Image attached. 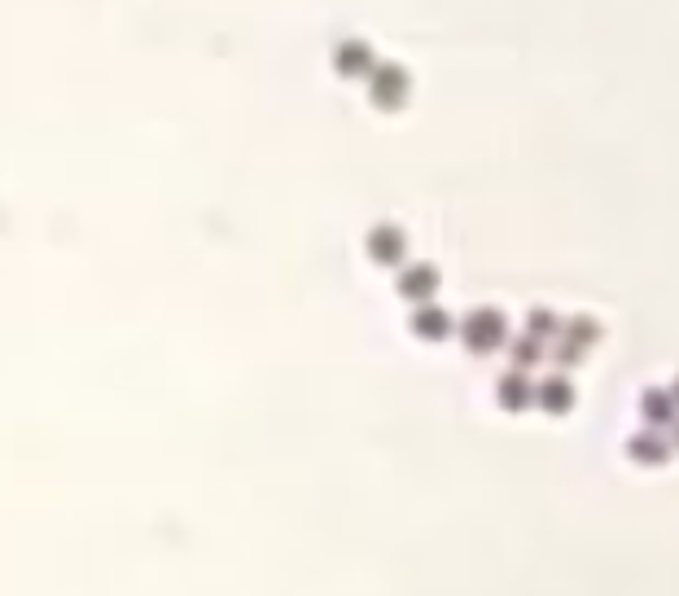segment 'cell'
Returning a JSON list of instances; mask_svg holds the SVG:
<instances>
[{"label":"cell","mask_w":679,"mask_h":596,"mask_svg":"<svg viewBox=\"0 0 679 596\" xmlns=\"http://www.w3.org/2000/svg\"><path fill=\"white\" fill-rule=\"evenodd\" d=\"M601 338V325L596 320H588V316H570V320H561V329H557V347H552V355H557V364H579L583 355L592 351V342Z\"/></svg>","instance_id":"cell-1"},{"label":"cell","mask_w":679,"mask_h":596,"mask_svg":"<svg viewBox=\"0 0 679 596\" xmlns=\"http://www.w3.org/2000/svg\"><path fill=\"white\" fill-rule=\"evenodd\" d=\"M460 338H465L469 351H496L500 342L509 338L504 312H496V307H478V312H469L465 325H460Z\"/></svg>","instance_id":"cell-2"},{"label":"cell","mask_w":679,"mask_h":596,"mask_svg":"<svg viewBox=\"0 0 679 596\" xmlns=\"http://www.w3.org/2000/svg\"><path fill=\"white\" fill-rule=\"evenodd\" d=\"M640 417L649 430H671L679 421V399L666 391V386H649V391L640 395Z\"/></svg>","instance_id":"cell-3"},{"label":"cell","mask_w":679,"mask_h":596,"mask_svg":"<svg viewBox=\"0 0 679 596\" xmlns=\"http://www.w3.org/2000/svg\"><path fill=\"white\" fill-rule=\"evenodd\" d=\"M535 404L548 412V417H566V412L574 408V386L566 373H552L544 377V382L535 386Z\"/></svg>","instance_id":"cell-4"},{"label":"cell","mask_w":679,"mask_h":596,"mask_svg":"<svg viewBox=\"0 0 679 596\" xmlns=\"http://www.w3.org/2000/svg\"><path fill=\"white\" fill-rule=\"evenodd\" d=\"M627 456L636 465H666L671 456V443H666V430H640L627 439Z\"/></svg>","instance_id":"cell-5"},{"label":"cell","mask_w":679,"mask_h":596,"mask_svg":"<svg viewBox=\"0 0 679 596\" xmlns=\"http://www.w3.org/2000/svg\"><path fill=\"white\" fill-rule=\"evenodd\" d=\"M496 399L509 412H526L535 404V382L526 377V369H513V373H504L500 377V386H496Z\"/></svg>","instance_id":"cell-6"},{"label":"cell","mask_w":679,"mask_h":596,"mask_svg":"<svg viewBox=\"0 0 679 596\" xmlns=\"http://www.w3.org/2000/svg\"><path fill=\"white\" fill-rule=\"evenodd\" d=\"M368 246H373V259H377V263H395L399 255H404V233H399V228H377Z\"/></svg>","instance_id":"cell-7"},{"label":"cell","mask_w":679,"mask_h":596,"mask_svg":"<svg viewBox=\"0 0 679 596\" xmlns=\"http://www.w3.org/2000/svg\"><path fill=\"white\" fill-rule=\"evenodd\" d=\"M544 355H548V347H544V338H535V334H522L513 342V364L517 369H535Z\"/></svg>","instance_id":"cell-8"},{"label":"cell","mask_w":679,"mask_h":596,"mask_svg":"<svg viewBox=\"0 0 679 596\" xmlns=\"http://www.w3.org/2000/svg\"><path fill=\"white\" fill-rule=\"evenodd\" d=\"M412 329H417L421 338H443L447 329H452V320H447L439 307H421V312L412 316Z\"/></svg>","instance_id":"cell-9"},{"label":"cell","mask_w":679,"mask_h":596,"mask_svg":"<svg viewBox=\"0 0 679 596\" xmlns=\"http://www.w3.org/2000/svg\"><path fill=\"white\" fill-rule=\"evenodd\" d=\"M434 285H439L434 268H408V272H404V294H408V298H425V294L434 290Z\"/></svg>","instance_id":"cell-10"},{"label":"cell","mask_w":679,"mask_h":596,"mask_svg":"<svg viewBox=\"0 0 679 596\" xmlns=\"http://www.w3.org/2000/svg\"><path fill=\"white\" fill-rule=\"evenodd\" d=\"M557 329H561V316H552L548 307H535L531 312V320H526V334H535V338H557Z\"/></svg>","instance_id":"cell-11"},{"label":"cell","mask_w":679,"mask_h":596,"mask_svg":"<svg viewBox=\"0 0 679 596\" xmlns=\"http://www.w3.org/2000/svg\"><path fill=\"white\" fill-rule=\"evenodd\" d=\"M390 79H377V88H373V93H377V101H399V97H404V79H399V71H386Z\"/></svg>","instance_id":"cell-12"},{"label":"cell","mask_w":679,"mask_h":596,"mask_svg":"<svg viewBox=\"0 0 679 596\" xmlns=\"http://www.w3.org/2000/svg\"><path fill=\"white\" fill-rule=\"evenodd\" d=\"M671 434H675V439H671V447H679V421H675V426H671Z\"/></svg>","instance_id":"cell-13"},{"label":"cell","mask_w":679,"mask_h":596,"mask_svg":"<svg viewBox=\"0 0 679 596\" xmlns=\"http://www.w3.org/2000/svg\"><path fill=\"white\" fill-rule=\"evenodd\" d=\"M671 395H675V399H679V377H675V382H671Z\"/></svg>","instance_id":"cell-14"}]
</instances>
